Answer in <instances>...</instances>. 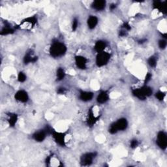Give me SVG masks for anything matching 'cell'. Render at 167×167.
Masks as SVG:
<instances>
[{
    "label": "cell",
    "mask_w": 167,
    "mask_h": 167,
    "mask_svg": "<svg viewBox=\"0 0 167 167\" xmlns=\"http://www.w3.org/2000/svg\"><path fill=\"white\" fill-rule=\"evenodd\" d=\"M154 9L159 10L160 11L165 13H166V4L165 2H161V1H154Z\"/></svg>",
    "instance_id": "cell-17"
},
{
    "label": "cell",
    "mask_w": 167,
    "mask_h": 167,
    "mask_svg": "<svg viewBox=\"0 0 167 167\" xmlns=\"http://www.w3.org/2000/svg\"><path fill=\"white\" fill-rule=\"evenodd\" d=\"M98 24V18L95 16H90L88 19V26L89 29H94Z\"/></svg>",
    "instance_id": "cell-16"
},
{
    "label": "cell",
    "mask_w": 167,
    "mask_h": 167,
    "mask_svg": "<svg viewBox=\"0 0 167 167\" xmlns=\"http://www.w3.org/2000/svg\"><path fill=\"white\" fill-rule=\"evenodd\" d=\"M37 57L33 56L32 52H27L24 58V62L25 64H28L30 63H35L37 60Z\"/></svg>",
    "instance_id": "cell-14"
},
{
    "label": "cell",
    "mask_w": 167,
    "mask_h": 167,
    "mask_svg": "<svg viewBox=\"0 0 167 167\" xmlns=\"http://www.w3.org/2000/svg\"><path fill=\"white\" fill-rule=\"evenodd\" d=\"M110 59V54L106 52H102L98 53L96 58V64L97 67H101L106 65Z\"/></svg>",
    "instance_id": "cell-4"
},
{
    "label": "cell",
    "mask_w": 167,
    "mask_h": 167,
    "mask_svg": "<svg viewBox=\"0 0 167 167\" xmlns=\"http://www.w3.org/2000/svg\"><path fill=\"white\" fill-rule=\"evenodd\" d=\"M98 120V118L96 117L93 115V112L92 109H90L88 114V125L89 126H93L96 123V121Z\"/></svg>",
    "instance_id": "cell-18"
},
{
    "label": "cell",
    "mask_w": 167,
    "mask_h": 167,
    "mask_svg": "<svg viewBox=\"0 0 167 167\" xmlns=\"http://www.w3.org/2000/svg\"><path fill=\"white\" fill-rule=\"evenodd\" d=\"M26 80V76L24 74L23 72H20L18 76V81L20 82H25Z\"/></svg>",
    "instance_id": "cell-23"
},
{
    "label": "cell",
    "mask_w": 167,
    "mask_h": 167,
    "mask_svg": "<svg viewBox=\"0 0 167 167\" xmlns=\"http://www.w3.org/2000/svg\"><path fill=\"white\" fill-rule=\"evenodd\" d=\"M106 47V42H104L103 41H98L95 43L94 48H95V50L97 52L100 53V52H103Z\"/></svg>",
    "instance_id": "cell-15"
},
{
    "label": "cell",
    "mask_w": 167,
    "mask_h": 167,
    "mask_svg": "<svg viewBox=\"0 0 167 167\" xmlns=\"http://www.w3.org/2000/svg\"><path fill=\"white\" fill-rule=\"evenodd\" d=\"M157 144L162 149H165L166 148L167 137L165 132L160 131L158 133L157 139Z\"/></svg>",
    "instance_id": "cell-6"
},
{
    "label": "cell",
    "mask_w": 167,
    "mask_h": 167,
    "mask_svg": "<svg viewBox=\"0 0 167 167\" xmlns=\"http://www.w3.org/2000/svg\"><path fill=\"white\" fill-rule=\"evenodd\" d=\"M78 20L76 18H75L74 20H73L72 22V29L73 31H75L78 27Z\"/></svg>",
    "instance_id": "cell-26"
},
{
    "label": "cell",
    "mask_w": 167,
    "mask_h": 167,
    "mask_svg": "<svg viewBox=\"0 0 167 167\" xmlns=\"http://www.w3.org/2000/svg\"><path fill=\"white\" fill-rule=\"evenodd\" d=\"M18 120V116L15 114H10L9 115V118L8 120L9 124L10 127H14L16 123V121Z\"/></svg>",
    "instance_id": "cell-19"
},
{
    "label": "cell",
    "mask_w": 167,
    "mask_h": 167,
    "mask_svg": "<svg viewBox=\"0 0 167 167\" xmlns=\"http://www.w3.org/2000/svg\"><path fill=\"white\" fill-rule=\"evenodd\" d=\"M106 6V1L103 0H97L95 1L92 5V8L96 10H103Z\"/></svg>",
    "instance_id": "cell-12"
},
{
    "label": "cell",
    "mask_w": 167,
    "mask_h": 167,
    "mask_svg": "<svg viewBox=\"0 0 167 167\" xmlns=\"http://www.w3.org/2000/svg\"><path fill=\"white\" fill-rule=\"evenodd\" d=\"M127 35V31L126 30H121L120 31V35L121 37H124Z\"/></svg>",
    "instance_id": "cell-31"
},
{
    "label": "cell",
    "mask_w": 167,
    "mask_h": 167,
    "mask_svg": "<svg viewBox=\"0 0 167 167\" xmlns=\"http://www.w3.org/2000/svg\"><path fill=\"white\" fill-rule=\"evenodd\" d=\"M75 62L78 69H85L86 68L87 60L85 57L82 56V55H76L75 57Z\"/></svg>",
    "instance_id": "cell-9"
},
{
    "label": "cell",
    "mask_w": 167,
    "mask_h": 167,
    "mask_svg": "<svg viewBox=\"0 0 167 167\" xmlns=\"http://www.w3.org/2000/svg\"><path fill=\"white\" fill-rule=\"evenodd\" d=\"M109 99V93H107V92L102 91L99 94L98 96H97V101L98 103L103 104V103H105L106 101H108Z\"/></svg>",
    "instance_id": "cell-13"
},
{
    "label": "cell",
    "mask_w": 167,
    "mask_h": 167,
    "mask_svg": "<svg viewBox=\"0 0 167 167\" xmlns=\"http://www.w3.org/2000/svg\"><path fill=\"white\" fill-rule=\"evenodd\" d=\"M148 63L149 65L151 67H155L156 65H157V59L155 56H154V55H152L150 58L148 59Z\"/></svg>",
    "instance_id": "cell-22"
},
{
    "label": "cell",
    "mask_w": 167,
    "mask_h": 167,
    "mask_svg": "<svg viewBox=\"0 0 167 167\" xmlns=\"http://www.w3.org/2000/svg\"><path fill=\"white\" fill-rule=\"evenodd\" d=\"M115 8H116V5H114V4H112L110 6V9L111 10H114Z\"/></svg>",
    "instance_id": "cell-32"
},
{
    "label": "cell",
    "mask_w": 167,
    "mask_h": 167,
    "mask_svg": "<svg viewBox=\"0 0 167 167\" xmlns=\"http://www.w3.org/2000/svg\"><path fill=\"white\" fill-rule=\"evenodd\" d=\"M138 145V142L137 140H133L131 142V148H137V146Z\"/></svg>",
    "instance_id": "cell-27"
},
{
    "label": "cell",
    "mask_w": 167,
    "mask_h": 167,
    "mask_svg": "<svg viewBox=\"0 0 167 167\" xmlns=\"http://www.w3.org/2000/svg\"><path fill=\"white\" fill-rule=\"evenodd\" d=\"M52 137H53L54 140L56 142L61 146H65V134L61 133H58L55 131H53L52 133Z\"/></svg>",
    "instance_id": "cell-7"
},
{
    "label": "cell",
    "mask_w": 167,
    "mask_h": 167,
    "mask_svg": "<svg viewBox=\"0 0 167 167\" xmlns=\"http://www.w3.org/2000/svg\"><path fill=\"white\" fill-rule=\"evenodd\" d=\"M159 47L161 49H165L166 47V41L165 40H160L159 41Z\"/></svg>",
    "instance_id": "cell-25"
},
{
    "label": "cell",
    "mask_w": 167,
    "mask_h": 167,
    "mask_svg": "<svg viewBox=\"0 0 167 167\" xmlns=\"http://www.w3.org/2000/svg\"><path fill=\"white\" fill-rule=\"evenodd\" d=\"M151 76H152V75H151V73H149L148 72V74L146 75V78H145V84L148 82L149 81H150L151 78Z\"/></svg>",
    "instance_id": "cell-28"
},
{
    "label": "cell",
    "mask_w": 167,
    "mask_h": 167,
    "mask_svg": "<svg viewBox=\"0 0 167 167\" xmlns=\"http://www.w3.org/2000/svg\"><path fill=\"white\" fill-rule=\"evenodd\" d=\"M93 97V93L92 92H84V91H81L80 92L79 98L81 100H82V101H84V102L89 101V100H92Z\"/></svg>",
    "instance_id": "cell-10"
},
{
    "label": "cell",
    "mask_w": 167,
    "mask_h": 167,
    "mask_svg": "<svg viewBox=\"0 0 167 167\" xmlns=\"http://www.w3.org/2000/svg\"><path fill=\"white\" fill-rule=\"evenodd\" d=\"M123 27L125 29V30H126V31H129L131 29L130 25L128 23H124Z\"/></svg>",
    "instance_id": "cell-29"
},
{
    "label": "cell",
    "mask_w": 167,
    "mask_h": 167,
    "mask_svg": "<svg viewBox=\"0 0 167 167\" xmlns=\"http://www.w3.org/2000/svg\"><path fill=\"white\" fill-rule=\"evenodd\" d=\"M14 30L12 27H10L8 26H5L4 28H3L1 30V35H9V34H12L14 33Z\"/></svg>",
    "instance_id": "cell-20"
},
{
    "label": "cell",
    "mask_w": 167,
    "mask_h": 167,
    "mask_svg": "<svg viewBox=\"0 0 167 167\" xmlns=\"http://www.w3.org/2000/svg\"><path fill=\"white\" fill-rule=\"evenodd\" d=\"M67 51V47L64 44L59 41L52 43L50 48V54L52 57L59 58L64 55Z\"/></svg>",
    "instance_id": "cell-1"
},
{
    "label": "cell",
    "mask_w": 167,
    "mask_h": 167,
    "mask_svg": "<svg viewBox=\"0 0 167 167\" xmlns=\"http://www.w3.org/2000/svg\"><path fill=\"white\" fill-rule=\"evenodd\" d=\"M165 93L163 92H158L157 93H156L155 94V97L157 99L159 100H163V99H165Z\"/></svg>",
    "instance_id": "cell-24"
},
{
    "label": "cell",
    "mask_w": 167,
    "mask_h": 167,
    "mask_svg": "<svg viewBox=\"0 0 167 167\" xmlns=\"http://www.w3.org/2000/svg\"><path fill=\"white\" fill-rule=\"evenodd\" d=\"M65 92V89L64 88H60L58 89V93L59 94H64Z\"/></svg>",
    "instance_id": "cell-30"
},
{
    "label": "cell",
    "mask_w": 167,
    "mask_h": 167,
    "mask_svg": "<svg viewBox=\"0 0 167 167\" xmlns=\"http://www.w3.org/2000/svg\"><path fill=\"white\" fill-rule=\"evenodd\" d=\"M65 73L64 72V70L62 68H59L57 71V79L58 81H62L63 79L65 78Z\"/></svg>",
    "instance_id": "cell-21"
},
{
    "label": "cell",
    "mask_w": 167,
    "mask_h": 167,
    "mask_svg": "<svg viewBox=\"0 0 167 167\" xmlns=\"http://www.w3.org/2000/svg\"><path fill=\"white\" fill-rule=\"evenodd\" d=\"M128 126V122L125 118H121L116 122L112 123L109 127V133L110 134H116L118 131H124Z\"/></svg>",
    "instance_id": "cell-3"
},
{
    "label": "cell",
    "mask_w": 167,
    "mask_h": 167,
    "mask_svg": "<svg viewBox=\"0 0 167 167\" xmlns=\"http://www.w3.org/2000/svg\"><path fill=\"white\" fill-rule=\"evenodd\" d=\"M133 95L140 100H145L148 97L151 95L153 91L150 87L144 86L141 88L134 89L132 90Z\"/></svg>",
    "instance_id": "cell-2"
},
{
    "label": "cell",
    "mask_w": 167,
    "mask_h": 167,
    "mask_svg": "<svg viewBox=\"0 0 167 167\" xmlns=\"http://www.w3.org/2000/svg\"><path fill=\"white\" fill-rule=\"evenodd\" d=\"M47 133L44 130H41L39 131L35 132L33 134V138L37 142H43L47 137Z\"/></svg>",
    "instance_id": "cell-11"
},
{
    "label": "cell",
    "mask_w": 167,
    "mask_h": 167,
    "mask_svg": "<svg viewBox=\"0 0 167 167\" xmlns=\"http://www.w3.org/2000/svg\"><path fill=\"white\" fill-rule=\"evenodd\" d=\"M97 155L96 152L87 153V154L83 155L81 157V164L83 166H89L92 165L93 159Z\"/></svg>",
    "instance_id": "cell-5"
},
{
    "label": "cell",
    "mask_w": 167,
    "mask_h": 167,
    "mask_svg": "<svg viewBox=\"0 0 167 167\" xmlns=\"http://www.w3.org/2000/svg\"><path fill=\"white\" fill-rule=\"evenodd\" d=\"M15 98L19 102L26 103L29 99V97L26 91H24V90H20V91L16 93Z\"/></svg>",
    "instance_id": "cell-8"
}]
</instances>
